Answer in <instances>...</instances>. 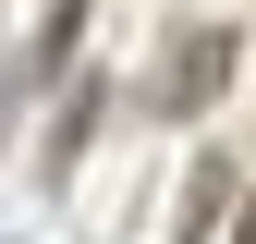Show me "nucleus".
<instances>
[{
	"label": "nucleus",
	"instance_id": "obj_1",
	"mask_svg": "<svg viewBox=\"0 0 256 244\" xmlns=\"http://www.w3.org/2000/svg\"><path fill=\"white\" fill-rule=\"evenodd\" d=\"M220 86H232V37H220V24H196V37H183V61H171V86H158V98H171V110H208Z\"/></svg>",
	"mask_w": 256,
	"mask_h": 244
},
{
	"label": "nucleus",
	"instance_id": "obj_2",
	"mask_svg": "<svg viewBox=\"0 0 256 244\" xmlns=\"http://www.w3.org/2000/svg\"><path fill=\"white\" fill-rule=\"evenodd\" d=\"M74 37H86V0H49V12H37V49H24V74H74Z\"/></svg>",
	"mask_w": 256,
	"mask_h": 244
},
{
	"label": "nucleus",
	"instance_id": "obj_3",
	"mask_svg": "<svg viewBox=\"0 0 256 244\" xmlns=\"http://www.w3.org/2000/svg\"><path fill=\"white\" fill-rule=\"evenodd\" d=\"M86 134H98V86H74V98H61V134H49V159H37V171H49V183H74V146H86Z\"/></svg>",
	"mask_w": 256,
	"mask_h": 244
},
{
	"label": "nucleus",
	"instance_id": "obj_4",
	"mask_svg": "<svg viewBox=\"0 0 256 244\" xmlns=\"http://www.w3.org/2000/svg\"><path fill=\"white\" fill-rule=\"evenodd\" d=\"M220 208H232V171L196 159V183H183V244H208V232H220Z\"/></svg>",
	"mask_w": 256,
	"mask_h": 244
},
{
	"label": "nucleus",
	"instance_id": "obj_5",
	"mask_svg": "<svg viewBox=\"0 0 256 244\" xmlns=\"http://www.w3.org/2000/svg\"><path fill=\"white\" fill-rule=\"evenodd\" d=\"M232 244H256V208H244V232H232Z\"/></svg>",
	"mask_w": 256,
	"mask_h": 244
}]
</instances>
